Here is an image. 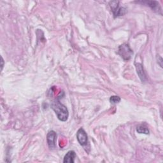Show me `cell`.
<instances>
[{
	"mask_svg": "<svg viewBox=\"0 0 163 163\" xmlns=\"http://www.w3.org/2000/svg\"><path fill=\"white\" fill-rule=\"evenodd\" d=\"M110 7L111 8L113 14H114V17L122 16L126 14V9L120 7L119 5V2L118 1L110 2Z\"/></svg>",
	"mask_w": 163,
	"mask_h": 163,
	"instance_id": "3",
	"label": "cell"
},
{
	"mask_svg": "<svg viewBox=\"0 0 163 163\" xmlns=\"http://www.w3.org/2000/svg\"><path fill=\"white\" fill-rule=\"evenodd\" d=\"M136 131L140 134H149V130L148 128L144 126V125H140V126H138L136 128Z\"/></svg>",
	"mask_w": 163,
	"mask_h": 163,
	"instance_id": "9",
	"label": "cell"
},
{
	"mask_svg": "<svg viewBox=\"0 0 163 163\" xmlns=\"http://www.w3.org/2000/svg\"><path fill=\"white\" fill-rule=\"evenodd\" d=\"M61 97L56 99L51 103V108L55 111L58 119L61 121L65 122L68 120L69 113L67 108L60 102Z\"/></svg>",
	"mask_w": 163,
	"mask_h": 163,
	"instance_id": "1",
	"label": "cell"
},
{
	"mask_svg": "<svg viewBox=\"0 0 163 163\" xmlns=\"http://www.w3.org/2000/svg\"><path fill=\"white\" fill-rule=\"evenodd\" d=\"M57 140V134L54 131H49L47 136V142L50 149L53 150L56 148Z\"/></svg>",
	"mask_w": 163,
	"mask_h": 163,
	"instance_id": "4",
	"label": "cell"
},
{
	"mask_svg": "<svg viewBox=\"0 0 163 163\" xmlns=\"http://www.w3.org/2000/svg\"><path fill=\"white\" fill-rule=\"evenodd\" d=\"M142 3L147 5L148 7L151 8L153 10L156 11H159V10H161V8L159 6V4L157 2H142Z\"/></svg>",
	"mask_w": 163,
	"mask_h": 163,
	"instance_id": "8",
	"label": "cell"
},
{
	"mask_svg": "<svg viewBox=\"0 0 163 163\" xmlns=\"http://www.w3.org/2000/svg\"><path fill=\"white\" fill-rule=\"evenodd\" d=\"M136 66V70H137V73H138V75L140 79H141V80L142 82H145L147 79V77H146V75H145L144 70H143V66L141 64H138Z\"/></svg>",
	"mask_w": 163,
	"mask_h": 163,
	"instance_id": "7",
	"label": "cell"
},
{
	"mask_svg": "<svg viewBox=\"0 0 163 163\" xmlns=\"http://www.w3.org/2000/svg\"><path fill=\"white\" fill-rule=\"evenodd\" d=\"M120 97L117 96H112L110 98V102L111 104H117L120 102Z\"/></svg>",
	"mask_w": 163,
	"mask_h": 163,
	"instance_id": "10",
	"label": "cell"
},
{
	"mask_svg": "<svg viewBox=\"0 0 163 163\" xmlns=\"http://www.w3.org/2000/svg\"><path fill=\"white\" fill-rule=\"evenodd\" d=\"M77 138L79 143L82 145H86L88 143V137L85 130L83 128H80L77 133Z\"/></svg>",
	"mask_w": 163,
	"mask_h": 163,
	"instance_id": "5",
	"label": "cell"
},
{
	"mask_svg": "<svg viewBox=\"0 0 163 163\" xmlns=\"http://www.w3.org/2000/svg\"><path fill=\"white\" fill-rule=\"evenodd\" d=\"M117 53L124 61H129L133 55V50L128 43H123L120 45Z\"/></svg>",
	"mask_w": 163,
	"mask_h": 163,
	"instance_id": "2",
	"label": "cell"
},
{
	"mask_svg": "<svg viewBox=\"0 0 163 163\" xmlns=\"http://www.w3.org/2000/svg\"><path fill=\"white\" fill-rule=\"evenodd\" d=\"M1 59H2V65H1V68H2V70H3V65H4V61H3V59L2 57H1Z\"/></svg>",
	"mask_w": 163,
	"mask_h": 163,
	"instance_id": "11",
	"label": "cell"
},
{
	"mask_svg": "<svg viewBox=\"0 0 163 163\" xmlns=\"http://www.w3.org/2000/svg\"><path fill=\"white\" fill-rule=\"evenodd\" d=\"M76 153H75L73 150H70L65 156L63 162H70L73 163L75 162V159L76 157Z\"/></svg>",
	"mask_w": 163,
	"mask_h": 163,
	"instance_id": "6",
	"label": "cell"
}]
</instances>
